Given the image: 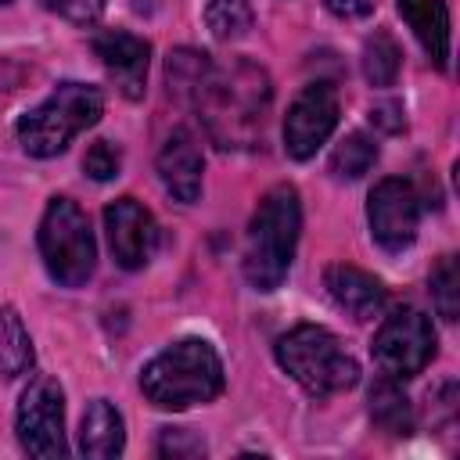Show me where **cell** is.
<instances>
[{"mask_svg": "<svg viewBox=\"0 0 460 460\" xmlns=\"http://www.w3.org/2000/svg\"><path fill=\"white\" fill-rule=\"evenodd\" d=\"M93 54L101 58V65L108 68V75L129 101L144 97V79H147V61H151L147 40L122 32V29H104L93 36Z\"/></svg>", "mask_w": 460, "mask_h": 460, "instance_id": "obj_12", "label": "cell"}, {"mask_svg": "<svg viewBox=\"0 0 460 460\" xmlns=\"http://www.w3.org/2000/svg\"><path fill=\"white\" fill-rule=\"evenodd\" d=\"M370 417L381 431L388 435H410L413 431V410H410V399L402 395V388L392 381V377H381L374 388H370Z\"/></svg>", "mask_w": 460, "mask_h": 460, "instance_id": "obj_18", "label": "cell"}, {"mask_svg": "<svg viewBox=\"0 0 460 460\" xmlns=\"http://www.w3.org/2000/svg\"><path fill=\"white\" fill-rule=\"evenodd\" d=\"M0 4H7V0H0Z\"/></svg>", "mask_w": 460, "mask_h": 460, "instance_id": "obj_29", "label": "cell"}, {"mask_svg": "<svg viewBox=\"0 0 460 460\" xmlns=\"http://www.w3.org/2000/svg\"><path fill=\"white\" fill-rule=\"evenodd\" d=\"M370 119H374L381 129H388V133L402 129V108H399L395 101H381V104H374V108H370Z\"/></svg>", "mask_w": 460, "mask_h": 460, "instance_id": "obj_27", "label": "cell"}, {"mask_svg": "<svg viewBox=\"0 0 460 460\" xmlns=\"http://www.w3.org/2000/svg\"><path fill=\"white\" fill-rule=\"evenodd\" d=\"M402 22L413 29L424 54L446 68L449 65V11L446 0H395Z\"/></svg>", "mask_w": 460, "mask_h": 460, "instance_id": "obj_15", "label": "cell"}, {"mask_svg": "<svg viewBox=\"0 0 460 460\" xmlns=\"http://www.w3.org/2000/svg\"><path fill=\"white\" fill-rule=\"evenodd\" d=\"M32 367V338L18 316V309H0V377H18Z\"/></svg>", "mask_w": 460, "mask_h": 460, "instance_id": "obj_19", "label": "cell"}, {"mask_svg": "<svg viewBox=\"0 0 460 460\" xmlns=\"http://www.w3.org/2000/svg\"><path fill=\"white\" fill-rule=\"evenodd\" d=\"M338 126V93L331 83H309L288 108L284 119V147L291 158H313L320 144Z\"/></svg>", "mask_w": 460, "mask_h": 460, "instance_id": "obj_10", "label": "cell"}, {"mask_svg": "<svg viewBox=\"0 0 460 460\" xmlns=\"http://www.w3.org/2000/svg\"><path fill=\"white\" fill-rule=\"evenodd\" d=\"M104 111V97L90 83H58L54 93L18 119V144L32 158L61 155L83 129H90Z\"/></svg>", "mask_w": 460, "mask_h": 460, "instance_id": "obj_4", "label": "cell"}, {"mask_svg": "<svg viewBox=\"0 0 460 460\" xmlns=\"http://www.w3.org/2000/svg\"><path fill=\"white\" fill-rule=\"evenodd\" d=\"M374 162H377V144L367 133H349L331 151V176L334 180H359L363 172H370Z\"/></svg>", "mask_w": 460, "mask_h": 460, "instance_id": "obj_20", "label": "cell"}, {"mask_svg": "<svg viewBox=\"0 0 460 460\" xmlns=\"http://www.w3.org/2000/svg\"><path fill=\"white\" fill-rule=\"evenodd\" d=\"M140 388L158 410H187L223 392V363L205 338H180L140 374Z\"/></svg>", "mask_w": 460, "mask_h": 460, "instance_id": "obj_2", "label": "cell"}, {"mask_svg": "<svg viewBox=\"0 0 460 460\" xmlns=\"http://www.w3.org/2000/svg\"><path fill=\"white\" fill-rule=\"evenodd\" d=\"M399 47L388 32H374L363 43V75L370 86H392L399 75Z\"/></svg>", "mask_w": 460, "mask_h": 460, "instance_id": "obj_21", "label": "cell"}, {"mask_svg": "<svg viewBox=\"0 0 460 460\" xmlns=\"http://www.w3.org/2000/svg\"><path fill=\"white\" fill-rule=\"evenodd\" d=\"M323 288L331 291V298L338 302V309H345L359 323L381 316V309H385V288H381V280L370 277L367 270L352 266V262L327 266L323 270Z\"/></svg>", "mask_w": 460, "mask_h": 460, "instance_id": "obj_14", "label": "cell"}, {"mask_svg": "<svg viewBox=\"0 0 460 460\" xmlns=\"http://www.w3.org/2000/svg\"><path fill=\"white\" fill-rule=\"evenodd\" d=\"M119 165H122L119 147H111L108 140H93V144L86 147V155H83V169H86V176H93V180H111V176H119Z\"/></svg>", "mask_w": 460, "mask_h": 460, "instance_id": "obj_24", "label": "cell"}, {"mask_svg": "<svg viewBox=\"0 0 460 460\" xmlns=\"http://www.w3.org/2000/svg\"><path fill=\"white\" fill-rule=\"evenodd\" d=\"M40 255L61 288H83L93 273L97 244L83 208L68 198H50L40 219Z\"/></svg>", "mask_w": 460, "mask_h": 460, "instance_id": "obj_6", "label": "cell"}, {"mask_svg": "<svg viewBox=\"0 0 460 460\" xmlns=\"http://www.w3.org/2000/svg\"><path fill=\"white\" fill-rule=\"evenodd\" d=\"M201 172H205V162H201V147L194 140L190 129H172L158 151V176L165 183V190L176 198V201H198L201 194Z\"/></svg>", "mask_w": 460, "mask_h": 460, "instance_id": "obj_13", "label": "cell"}, {"mask_svg": "<svg viewBox=\"0 0 460 460\" xmlns=\"http://www.w3.org/2000/svg\"><path fill=\"white\" fill-rule=\"evenodd\" d=\"M431 298L442 320H456L460 316V270H456V255H442L431 270Z\"/></svg>", "mask_w": 460, "mask_h": 460, "instance_id": "obj_23", "label": "cell"}, {"mask_svg": "<svg viewBox=\"0 0 460 460\" xmlns=\"http://www.w3.org/2000/svg\"><path fill=\"white\" fill-rule=\"evenodd\" d=\"M277 363L316 399L349 392L359 381V363L345 352L338 334L316 323L291 327L288 334L277 338Z\"/></svg>", "mask_w": 460, "mask_h": 460, "instance_id": "obj_5", "label": "cell"}, {"mask_svg": "<svg viewBox=\"0 0 460 460\" xmlns=\"http://www.w3.org/2000/svg\"><path fill=\"white\" fill-rule=\"evenodd\" d=\"M367 223H370L374 241H377L385 252H402V248H410L413 237H417V223H420L417 190H413L406 180H399V176L381 180V183L370 190Z\"/></svg>", "mask_w": 460, "mask_h": 460, "instance_id": "obj_9", "label": "cell"}, {"mask_svg": "<svg viewBox=\"0 0 460 460\" xmlns=\"http://www.w3.org/2000/svg\"><path fill=\"white\" fill-rule=\"evenodd\" d=\"M43 7L72 25H93L104 14V0H43Z\"/></svg>", "mask_w": 460, "mask_h": 460, "instance_id": "obj_25", "label": "cell"}, {"mask_svg": "<svg viewBox=\"0 0 460 460\" xmlns=\"http://www.w3.org/2000/svg\"><path fill=\"white\" fill-rule=\"evenodd\" d=\"M302 230V205L291 183H277L262 194L244 244V277L259 291H277L291 270L295 244Z\"/></svg>", "mask_w": 460, "mask_h": 460, "instance_id": "obj_3", "label": "cell"}, {"mask_svg": "<svg viewBox=\"0 0 460 460\" xmlns=\"http://www.w3.org/2000/svg\"><path fill=\"white\" fill-rule=\"evenodd\" d=\"M104 230H108L111 259L122 270H140L151 262V255L158 248V223L140 201H133V198L111 201L104 208Z\"/></svg>", "mask_w": 460, "mask_h": 460, "instance_id": "obj_11", "label": "cell"}, {"mask_svg": "<svg viewBox=\"0 0 460 460\" xmlns=\"http://www.w3.org/2000/svg\"><path fill=\"white\" fill-rule=\"evenodd\" d=\"M205 25L216 40H241L252 29V7L244 0H208Z\"/></svg>", "mask_w": 460, "mask_h": 460, "instance_id": "obj_22", "label": "cell"}, {"mask_svg": "<svg viewBox=\"0 0 460 460\" xmlns=\"http://www.w3.org/2000/svg\"><path fill=\"white\" fill-rule=\"evenodd\" d=\"M338 18H363V14H370V7H374V0H323Z\"/></svg>", "mask_w": 460, "mask_h": 460, "instance_id": "obj_28", "label": "cell"}, {"mask_svg": "<svg viewBox=\"0 0 460 460\" xmlns=\"http://www.w3.org/2000/svg\"><path fill=\"white\" fill-rule=\"evenodd\" d=\"M270 93V75L255 61L237 58L230 65H212L194 104L205 119L208 137L219 147L244 151L262 140Z\"/></svg>", "mask_w": 460, "mask_h": 460, "instance_id": "obj_1", "label": "cell"}, {"mask_svg": "<svg viewBox=\"0 0 460 460\" xmlns=\"http://www.w3.org/2000/svg\"><path fill=\"white\" fill-rule=\"evenodd\" d=\"M158 453L162 456H205V442L198 435H190L187 428H162Z\"/></svg>", "mask_w": 460, "mask_h": 460, "instance_id": "obj_26", "label": "cell"}, {"mask_svg": "<svg viewBox=\"0 0 460 460\" xmlns=\"http://www.w3.org/2000/svg\"><path fill=\"white\" fill-rule=\"evenodd\" d=\"M18 442L29 456H65V395L54 377H32L14 413Z\"/></svg>", "mask_w": 460, "mask_h": 460, "instance_id": "obj_8", "label": "cell"}, {"mask_svg": "<svg viewBox=\"0 0 460 460\" xmlns=\"http://www.w3.org/2000/svg\"><path fill=\"white\" fill-rule=\"evenodd\" d=\"M431 356H435V327L413 305H402L392 316H385V323L374 334V359L392 381H406L420 374L431 363Z\"/></svg>", "mask_w": 460, "mask_h": 460, "instance_id": "obj_7", "label": "cell"}, {"mask_svg": "<svg viewBox=\"0 0 460 460\" xmlns=\"http://www.w3.org/2000/svg\"><path fill=\"white\" fill-rule=\"evenodd\" d=\"M122 446H126L122 413L108 399H93L86 406V413H83V424H79V449H83V456L108 460V456H119Z\"/></svg>", "mask_w": 460, "mask_h": 460, "instance_id": "obj_16", "label": "cell"}, {"mask_svg": "<svg viewBox=\"0 0 460 460\" xmlns=\"http://www.w3.org/2000/svg\"><path fill=\"white\" fill-rule=\"evenodd\" d=\"M212 72V58L205 50H190V47H180L169 54L165 61V79H169V93H176L180 101H190L201 93L205 79Z\"/></svg>", "mask_w": 460, "mask_h": 460, "instance_id": "obj_17", "label": "cell"}]
</instances>
